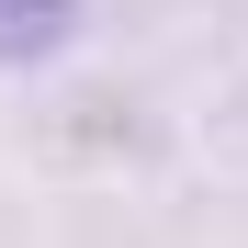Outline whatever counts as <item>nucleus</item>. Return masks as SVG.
<instances>
[{
    "mask_svg": "<svg viewBox=\"0 0 248 248\" xmlns=\"http://www.w3.org/2000/svg\"><path fill=\"white\" fill-rule=\"evenodd\" d=\"M79 34V0H0V68H34Z\"/></svg>",
    "mask_w": 248,
    "mask_h": 248,
    "instance_id": "1",
    "label": "nucleus"
}]
</instances>
